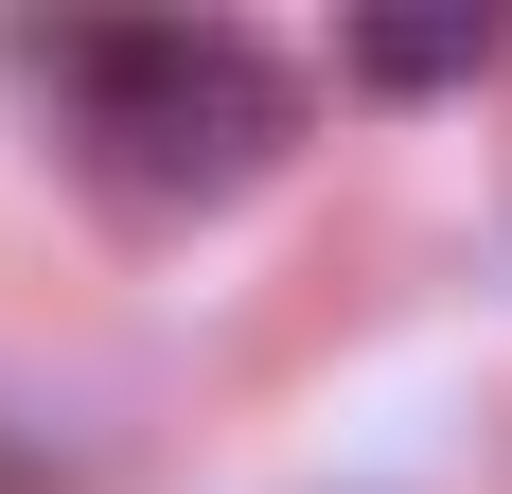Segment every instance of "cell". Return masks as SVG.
Returning a JSON list of instances; mask_svg holds the SVG:
<instances>
[{
  "label": "cell",
  "mask_w": 512,
  "mask_h": 494,
  "mask_svg": "<svg viewBox=\"0 0 512 494\" xmlns=\"http://www.w3.org/2000/svg\"><path fill=\"white\" fill-rule=\"evenodd\" d=\"M354 71L371 89H460V71H495V18H354Z\"/></svg>",
  "instance_id": "2"
},
{
  "label": "cell",
  "mask_w": 512,
  "mask_h": 494,
  "mask_svg": "<svg viewBox=\"0 0 512 494\" xmlns=\"http://www.w3.org/2000/svg\"><path fill=\"white\" fill-rule=\"evenodd\" d=\"M53 89L89 124V177L142 212H195V195H248L265 159L301 142V106L248 36H195V18H89L53 36Z\"/></svg>",
  "instance_id": "1"
}]
</instances>
